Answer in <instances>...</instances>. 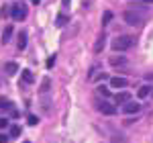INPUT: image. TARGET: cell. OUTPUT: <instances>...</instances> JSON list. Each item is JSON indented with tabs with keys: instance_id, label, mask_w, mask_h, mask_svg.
<instances>
[{
	"instance_id": "obj_7",
	"label": "cell",
	"mask_w": 153,
	"mask_h": 143,
	"mask_svg": "<svg viewBox=\"0 0 153 143\" xmlns=\"http://www.w3.org/2000/svg\"><path fill=\"white\" fill-rule=\"evenodd\" d=\"M129 100H131L129 92H117V96H114V102H117V104H125V102H129Z\"/></svg>"
},
{
	"instance_id": "obj_24",
	"label": "cell",
	"mask_w": 153,
	"mask_h": 143,
	"mask_svg": "<svg viewBox=\"0 0 153 143\" xmlns=\"http://www.w3.org/2000/svg\"><path fill=\"white\" fill-rule=\"evenodd\" d=\"M8 127V119H0V129H6Z\"/></svg>"
},
{
	"instance_id": "obj_12",
	"label": "cell",
	"mask_w": 153,
	"mask_h": 143,
	"mask_svg": "<svg viewBox=\"0 0 153 143\" xmlns=\"http://www.w3.org/2000/svg\"><path fill=\"white\" fill-rule=\"evenodd\" d=\"M49 88H51V80L49 78H43V82H41V94H47Z\"/></svg>"
},
{
	"instance_id": "obj_2",
	"label": "cell",
	"mask_w": 153,
	"mask_h": 143,
	"mask_svg": "<svg viewBox=\"0 0 153 143\" xmlns=\"http://www.w3.org/2000/svg\"><path fill=\"white\" fill-rule=\"evenodd\" d=\"M123 19H125V23L131 25V27H139V25L143 23V16L139 14V12H135V10H127L125 14H123Z\"/></svg>"
},
{
	"instance_id": "obj_16",
	"label": "cell",
	"mask_w": 153,
	"mask_h": 143,
	"mask_svg": "<svg viewBox=\"0 0 153 143\" xmlns=\"http://www.w3.org/2000/svg\"><path fill=\"white\" fill-rule=\"evenodd\" d=\"M65 23H70V19H68L65 14H59L57 19H55V25H57V27H63Z\"/></svg>"
},
{
	"instance_id": "obj_1",
	"label": "cell",
	"mask_w": 153,
	"mask_h": 143,
	"mask_svg": "<svg viewBox=\"0 0 153 143\" xmlns=\"http://www.w3.org/2000/svg\"><path fill=\"white\" fill-rule=\"evenodd\" d=\"M135 45V39L129 35H123V37H117V39H112V49L114 51H127Z\"/></svg>"
},
{
	"instance_id": "obj_25",
	"label": "cell",
	"mask_w": 153,
	"mask_h": 143,
	"mask_svg": "<svg viewBox=\"0 0 153 143\" xmlns=\"http://www.w3.org/2000/svg\"><path fill=\"white\" fill-rule=\"evenodd\" d=\"M61 2H63V6H70L71 4V0H61Z\"/></svg>"
},
{
	"instance_id": "obj_18",
	"label": "cell",
	"mask_w": 153,
	"mask_h": 143,
	"mask_svg": "<svg viewBox=\"0 0 153 143\" xmlns=\"http://www.w3.org/2000/svg\"><path fill=\"white\" fill-rule=\"evenodd\" d=\"M19 135H21V127H19V125H12V127H10V135H8V137H19Z\"/></svg>"
},
{
	"instance_id": "obj_5",
	"label": "cell",
	"mask_w": 153,
	"mask_h": 143,
	"mask_svg": "<svg viewBox=\"0 0 153 143\" xmlns=\"http://www.w3.org/2000/svg\"><path fill=\"white\" fill-rule=\"evenodd\" d=\"M125 112L127 115H137L139 110H141V104H137V102H133V100H129V102H125Z\"/></svg>"
},
{
	"instance_id": "obj_11",
	"label": "cell",
	"mask_w": 153,
	"mask_h": 143,
	"mask_svg": "<svg viewBox=\"0 0 153 143\" xmlns=\"http://www.w3.org/2000/svg\"><path fill=\"white\" fill-rule=\"evenodd\" d=\"M16 47L21 49V51L27 47V33H25V31L21 33V35H19V43H16Z\"/></svg>"
},
{
	"instance_id": "obj_9",
	"label": "cell",
	"mask_w": 153,
	"mask_h": 143,
	"mask_svg": "<svg viewBox=\"0 0 153 143\" xmlns=\"http://www.w3.org/2000/svg\"><path fill=\"white\" fill-rule=\"evenodd\" d=\"M4 72H6V74H8V76H14V74H16V72H19V66H16V63H14V61H8V63H6V66H4Z\"/></svg>"
},
{
	"instance_id": "obj_26",
	"label": "cell",
	"mask_w": 153,
	"mask_h": 143,
	"mask_svg": "<svg viewBox=\"0 0 153 143\" xmlns=\"http://www.w3.org/2000/svg\"><path fill=\"white\" fill-rule=\"evenodd\" d=\"M141 2H145V4H153V0H141Z\"/></svg>"
},
{
	"instance_id": "obj_13",
	"label": "cell",
	"mask_w": 153,
	"mask_h": 143,
	"mask_svg": "<svg viewBox=\"0 0 153 143\" xmlns=\"http://www.w3.org/2000/svg\"><path fill=\"white\" fill-rule=\"evenodd\" d=\"M149 92H151V86H141V88H139V92H137V96H139V98H147Z\"/></svg>"
},
{
	"instance_id": "obj_6",
	"label": "cell",
	"mask_w": 153,
	"mask_h": 143,
	"mask_svg": "<svg viewBox=\"0 0 153 143\" xmlns=\"http://www.w3.org/2000/svg\"><path fill=\"white\" fill-rule=\"evenodd\" d=\"M127 78H110V88H125V86H127Z\"/></svg>"
},
{
	"instance_id": "obj_20",
	"label": "cell",
	"mask_w": 153,
	"mask_h": 143,
	"mask_svg": "<svg viewBox=\"0 0 153 143\" xmlns=\"http://www.w3.org/2000/svg\"><path fill=\"white\" fill-rule=\"evenodd\" d=\"M98 92H100L102 96H110V90H108V88H104V86H100V88H98Z\"/></svg>"
},
{
	"instance_id": "obj_8",
	"label": "cell",
	"mask_w": 153,
	"mask_h": 143,
	"mask_svg": "<svg viewBox=\"0 0 153 143\" xmlns=\"http://www.w3.org/2000/svg\"><path fill=\"white\" fill-rule=\"evenodd\" d=\"M108 63H110V66H114V68H117V66H125V63H127V60H125V57H123V55H112V57H110V60H108Z\"/></svg>"
},
{
	"instance_id": "obj_21",
	"label": "cell",
	"mask_w": 153,
	"mask_h": 143,
	"mask_svg": "<svg viewBox=\"0 0 153 143\" xmlns=\"http://www.w3.org/2000/svg\"><path fill=\"white\" fill-rule=\"evenodd\" d=\"M27 121H29V125H37V123H39V119H37L35 115H29V119H27Z\"/></svg>"
},
{
	"instance_id": "obj_17",
	"label": "cell",
	"mask_w": 153,
	"mask_h": 143,
	"mask_svg": "<svg viewBox=\"0 0 153 143\" xmlns=\"http://www.w3.org/2000/svg\"><path fill=\"white\" fill-rule=\"evenodd\" d=\"M12 104L8 102V100H4V98H0V110H10Z\"/></svg>"
},
{
	"instance_id": "obj_22",
	"label": "cell",
	"mask_w": 153,
	"mask_h": 143,
	"mask_svg": "<svg viewBox=\"0 0 153 143\" xmlns=\"http://www.w3.org/2000/svg\"><path fill=\"white\" fill-rule=\"evenodd\" d=\"M53 66H55V55H51V57L47 60V68H49V70H51Z\"/></svg>"
},
{
	"instance_id": "obj_15",
	"label": "cell",
	"mask_w": 153,
	"mask_h": 143,
	"mask_svg": "<svg viewBox=\"0 0 153 143\" xmlns=\"http://www.w3.org/2000/svg\"><path fill=\"white\" fill-rule=\"evenodd\" d=\"M23 80H25L27 84H31L33 80H35V76L31 74V70H23Z\"/></svg>"
},
{
	"instance_id": "obj_27",
	"label": "cell",
	"mask_w": 153,
	"mask_h": 143,
	"mask_svg": "<svg viewBox=\"0 0 153 143\" xmlns=\"http://www.w3.org/2000/svg\"><path fill=\"white\" fill-rule=\"evenodd\" d=\"M31 2H33V4H39V2H41V0H31Z\"/></svg>"
},
{
	"instance_id": "obj_3",
	"label": "cell",
	"mask_w": 153,
	"mask_h": 143,
	"mask_svg": "<svg viewBox=\"0 0 153 143\" xmlns=\"http://www.w3.org/2000/svg\"><path fill=\"white\" fill-rule=\"evenodd\" d=\"M10 14L14 21H25L27 19V14H29V10H27V6L25 4H14L10 8Z\"/></svg>"
},
{
	"instance_id": "obj_10",
	"label": "cell",
	"mask_w": 153,
	"mask_h": 143,
	"mask_svg": "<svg viewBox=\"0 0 153 143\" xmlns=\"http://www.w3.org/2000/svg\"><path fill=\"white\" fill-rule=\"evenodd\" d=\"M10 37H12V27L8 25V27L2 31V45H6V43L10 41Z\"/></svg>"
},
{
	"instance_id": "obj_4",
	"label": "cell",
	"mask_w": 153,
	"mask_h": 143,
	"mask_svg": "<svg viewBox=\"0 0 153 143\" xmlns=\"http://www.w3.org/2000/svg\"><path fill=\"white\" fill-rule=\"evenodd\" d=\"M98 110H100L102 115H108V117L117 115V107L110 104V102H100V104H98Z\"/></svg>"
},
{
	"instance_id": "obj_14",
	"label": "cell",
	"mask_w": 153,
	"mask_h": 143,
	"mask_svg": "<svg viewBox=\"0 0 153 143\" xmlns=\"http://www.w3.org/2000/svg\"><path fill=\"white\" fill-rule=\"evenodd\" d=\"M102 49H104V37H98V41L94 45V53H100Z\"/></svg>"
},
{
	"instance_id": "obj_19",
	"label": "cell",
	"mask_w": 153,
	"mask_h": 143,
	"mask_svg": "<svg viewBox=\"0 0 153 143\" xmlns=\"http://www.w3.org/2000/svg\"><path fill=\"white\" fill-rule=\"evenodd\" d=\"M110 21H112V12H110V10H106L104 14H102V25H108Z\"/></svg>"
},
{
	"instance_id": "obj_28",
	"label": "cell",
	"mask_w": 153,
	"mask_h": 143,
	"mask_svg": "<svg viewBox=\"0 0 153 143\" xmlns=\"http://www.w3.org/2000/svg\"><path fill=\"white\" fill-rule=\"evenodd\" d=\"M23 143H29V141H23Z\"/></svg>"
},
{
	"instance_id": "obj_23",
	"label": "cell",
	"mask_w": 153,
	"mask_h": 143,
	"mask_svg": "<svg viewBox=\"0 0 153 143\" xmlns=\"http://www.w3.org/2000/svg\"><path fill=\"white\" fill-rule=\"evenodd\" d=\"M8 139H10V137H8L6 133H0V143H8Z\"/></svg>"
}]
</instances>
